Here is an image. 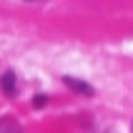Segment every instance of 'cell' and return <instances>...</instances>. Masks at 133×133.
<instances>
[{
	"mask_svg": "<svg viewBox=\"0 0 133 133\" xmlns=\"http://www.w3.org/2000/svg\"><path fill=\"white\" fill-rule=\"evenodd\" d=\"M0 88H3V93L5 96H18V78H15L13 70H5L3 73V78H0Z\"/></svg>",
	"mask_w": 133,
	"mask_h": 133,
	"instance_id": "2",
	"label": "cell"
},
{
	"mask_svg": "<svg viewBox=\"0 0 133 133\" xmlns=\"http://www.w3.org/2000/svg\"><path fill=\"white\" fill-rule=\"evenodd\" d=\"M131 128H133V126H131Z\"/></svg>",
	"mask_w": 133,
	"mask_h": 133,
	"instance_id": "6",
	"label": "cell"
},
{
	"mask_svg": "<svg viewBox=\"0 0 133 133\" xmlns=\"http://www.w3.org/2000/svg\"><path fill=\"white\" fill-rule=\"evenodd\" d=\"M63 83H65L68 88L73 90V93H78V96H85V98H90V96H96V90L90 88L85 81H81V78H73V75H65L63 78Z\"/></svg>",
	"mask_w": 133,
	"mask_h": 133,
	"instance_id": "1",
	"label": "cell"
},
{
	"mask_svg": "<svg viewBox=\"0 0 133 133\" xmlns=\"http://www.w3.org/2000/svg\"><path fill=\"white\" fill-rule=\"evenodd\" d=\"M30 3H35V0H30Z\"/></svg>",
	"mask_w": 133,
	"mask_h": 133,
	"instance_id": "5",
	"label": "cell"
},
{
	"mask_svg": "<svg viewBox=\"0 0 133 133\" xmlns=\"http://www.w3.org/2000/svg\"><path fill=\"white\" fill-rule=\"evenodd\" d=\"M45 103H48V98H45V96H35V98H33V105H35V108H43Z\"/></svg>",
	"mask_w": 133,
	"mask_h": 133,
	"instance_id": "4",
	"label": "cell"
},
{
	"mask_svg": "<svg viewBox=\"0 0 133 133\" xmlns=\"http://www.w3.org/2000/svg\"><path fill=\"white\" fill-rule=\"evenodd\" d=\"M0 133H20V123L13 118H3L0 121Z\"/></svg>",
	"mask_w": 133,
	"mask_h": 133,
	"instance_id": "3",
	"label": "cell"
}]
</instances>
